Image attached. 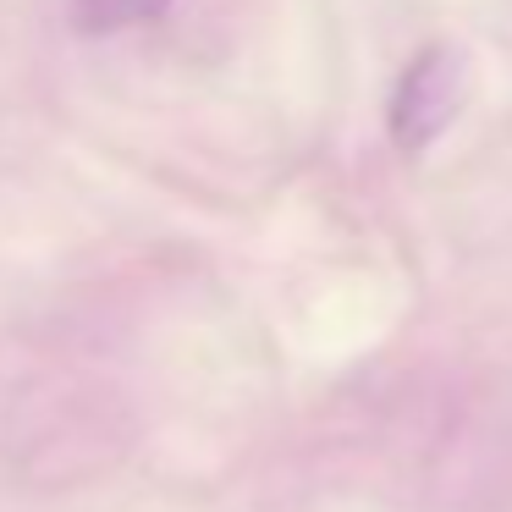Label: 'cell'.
<instances>
[{"label": "cell", "instance_id": "1", "mask_svg": "<svg viewBox=\"0 0 512 512\" xmlns=\"http://www.w3.org/2000/svg\"><path fill=\"white\" fill-rule=\"evenodd\" d=\"M457 100H463V67H457L452 50H424L397 83V100H391V138H397L408 155L430 149L435 138L452 127Z\"/></svg>", "mask_w": 512, "mask_h": 512}, {"label": "cell", "instance_id": "2", "mask_svg": "<svg viewBox=\"0 0 512 512\" xmlns=\"http://www.w3.org/2000/svg\"><path fill=\"white\" fill-rule=\"evenodd\" d=\"M171 0H72V23L83 34H122V28L155 23Z\"/></svg>", "mask_w": 512, "mask_h": 512}]
</instances>
